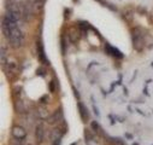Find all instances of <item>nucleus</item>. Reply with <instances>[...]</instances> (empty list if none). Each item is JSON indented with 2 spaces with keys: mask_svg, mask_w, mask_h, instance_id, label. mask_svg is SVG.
I'll return each mask as SVG.
<instances>
[{
  "mask_svg": "<svg viewBox=\"0 0 153 145\" xmlns=\"http://www.w3.org/2000/svg\"><path fill=\"white\" fill-rule=\"evenodd\" d=\"M7 41H9L10 46L15 50L22 47V45L24 43V35H23V31L21 30L18 23L11 22V31H10V35L7 38Z\"/></svg>",
  "mask_w": 153,
  "mask_h": 145,
  "instance_id": "1",
  "label": "nucleus"
},
{
  "mask_svg": "<svg viewBox=\"0 0 153 145\" xmlns=\"http://www.w3.org/2000/svg\"><path fill=\"white\" fill-rule=\"evenodd\" d=\"M146 34L143 33L142 28H134L131 38H133V46L136 51H142L146 44Z\"/></svg>",
  "mask_w": 153,
  "mask_h": 145,
  "instance_id": "2",
  "label": "nucleus"
},
{
  "mask_svg": "<svg viewBox=\"0 0 153 145\" xmlns=\"http://www.w3.org/2000/svg\"><path fill=\"white\" fill-rule=\"evenodd\" d=\"M3 67H4V72L6 74V76L10 79H15V76L17 75V71H18V65H17L16 61L9 58L7 62L5 64H3Z\"/></svg>",
  "mask_w": 153,
  "mask_h": 145,
  "instance_id": "3",
  "label": "nucleus"
},
{
  "mask_svg": "<svg viewBox=\"0 0 153 145\" xmlns=\"http://www.w3.org/2000/svg\"><path fill=\"white\" fill-rule=\"evenodd\" d=\"M11 135L12 138L15 139H18V140H24L27 138V131L23 126L21 125H13L12 128H11Z\"/></svg>",
  "mask_w": 153,
  "mask_h": 145,
  "instance_id": "4",
  "label": "nucleus"
},
{
  "mask_svg": "<svg viewBox=\"0 0 153 145\" xmlns=\"http://www.w3.org/2000/svg\"><path fill=\"white\" fill-rule=\"evenodd\" d=\"M35 139L37 144H41L45 139V127L42 122H39L35 127Z\"/></svg>",
  "mask_w": 153,
  "mask_h": 145,
  "instance_id": "5",
  "label": "nucleus"
},
{
  "mask_svg": "<svg viewBox=\"0 0 153 145\" xmlns=\"http://www.w3.org/2000/svg\"><path fill=\"white\" fill-rule=\"evenodd\" d=\"M36 51H37V57H39L40 62H42V63H48L47 59H46L45 52H44V46H42V44H41L40 40L36 43Z\"/></svg>",
  "mask_w": 153,
  "mask_h": 145,
  "instance_id": "6",
  "label": "nucleus"
},
{
  "mask_svg": "<svg viewBox=\"0 0 153 145\" xmlns=\"http://www.w3.org/2000/svg\"><path fill=\"white\" fill-rule=\"evenodd\" d=\"M15 105H16V111L18 113V114H24L25 111H27V106H25V103L21 99V98H17L16 99V103H15Z\"/></svg>",
  "mask_w": 153,
  "mask_h": 145,
  "instance_id": "7",
  "label": "nucleus"
},
{
  "mask_svg": "<svg viewBox=\"0 0 153 145\" xmlns=\"http://www.w3.org/2000/svg\"><path fill=\"white\" fill-rule=\"evenodd\" d=\"M69 38L71 39L72 43H76L80 39V29H77V28H70V30H69Z\"/></svg>",
  "mask_w": 153,
  "mask_h": 145,
  "instance_id": "8",
  "label": "nucleus"
},
{
  "mask_svg": "<svg viewBox=\"0 0 153 145\" xmlns=\"http://www.w3.org/2000/svg\"><path fill=\"white\" fill-rule=\"evenodd\" d=\"M79 111H80V115H81V117H82L83 121H87L89 119V114H88L87 108L82 103H79Z\"/></svg>",
  "mask_w": 153,
  "mask_h": 145,
  "instance_id": "9",
  "label": "nucleus"
},
{
  "mask_svg": "<svg viewBox=\"0 0 153 145\" xmlns=\"http://www.w3.org/2000/svg\"><path fill=\"white\" fill-rule=\"evenodd\" d=\"M9 59V52H7V49L3 45L1 46V64H5Z\"/></svg>",
  "mask_w": 153,
  "mask_h": 145,
  "instance_id": "10",
  "label": "nucleus"
},
{
  "mask_svg": "<svg viewBox=\"0 0 153 145\" xmlns=\"http://www.w3.org/2000/svg\"><path fill=\"white\" fill-rule=\"evenodd\" d=\"M92 129H93L95 133H100V132H101V128H100L99 123H98V122H95V121H93V122H92Z\"/></svg>",
  "mask_w": 153,
  "mask_h": 145,
  "instance_id": "11",
  "label": "nucleus"
},
{
  "mask_svg": "<svg viewBox=\"0 0 153 145\" xmlns=\"http://www.w3.org/2000/svg\"><path fill=\"white\" fill-rule=\"evenodd\" d=\"M123 17L129 22V21H131V18H133V13H130L129 10H124V12H123Z\"/></svg>",
  "mask_w": 153,
  "mask_h": 145,
  "instance_id": "12",
  "label": "nucleus"
},
{
  "mask_svg": "<svg viewBox=\"0 0 153 145\" xmlns=\"http://www.w3.org/2000/svg\"><path fill=\"white\" fill-rule=\"evenodd\" d=\"M11 145H23V140H18V139L12 138L11 139Z\"/></svg>",
  "mask_w": 153,
  "mask_h": 145,
  "instance_id": "13",
  "label": "nucleus"
},
{
  "mask_svg": "<svg viewBox=\"0 0 153 145\" xmlns=\"http://www.w3.org/2000/svg\"><path fill=\"white\" fill-rule=\"evenodd\" d=\"M60 141H62V137H60V138L54 139V140H53V143H52V145H60Z\"/></svg>",
  "mask_w": 153,
  "mask_h": 145,
  "instance_id": "14",
  "label": "nucleus"
},
{
  "mask_svg": "<svg viewBox=\"0 0 153 145\" xmlns=\"http://www.w3.org/2000/svg\"><path fill=\"white\" fill-rule=\"evenodd\" d=\"M151 15H152V21H153V11H152V13H151Z\"/></svg>",
  "mask_w": 153,
  "mask_h": 145,
  "instance_id": "15",
  "label": "nucleus"
},
{
  "mask_svg": "<svg viewBox=\"0 0 153 145\" xmlns=\"http://www.w3.org/2000/svg\"><path fill=\"white\" fill-rule=\"evenodd\" d=\"M28 145H30V144H28Z\"/></svg>",
  "mask_w": 153,
  "mask_h": 145,
  "instance_id": "16",
  "label": "nucleus"
}]
</instances>
